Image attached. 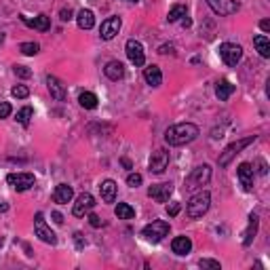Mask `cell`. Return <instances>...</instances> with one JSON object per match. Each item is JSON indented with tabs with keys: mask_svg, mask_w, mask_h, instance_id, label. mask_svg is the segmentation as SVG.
<instances>
[{
	"mask_svg": "<svg viewBox=\"0 0 270 270\" xmlns=\"http://www.w3.org/2000/svg\"><path fill=\"white\" fill-rule=\"evenodd\" d=\"M89 224H91L93 228H100V226H104L102 218H100V216H95V214H91V211H89Z\"/></svg>",
	"mask_w": 270,
	"mask_h": 270,
	"instance_id": "cell-38",
	"label": "cell"
},
{
	"mask_svg": "<svg viewBox=\"0 0 270 270\" xmlns=\"http://www.w3.org/2000/svg\"><path fill=\"white\" fill-rule=\"evenodd\" d=\"M209 180H211V167L209 165H201L197 169H192V173L186 178V190L201 188V186L209 184Z\"/></svg>",
	"mask_w": 270,
	"mask_h": 270,
	"instance_id": "cell-5",
	"label": "cell"
},
{
	"mask_svg": "<svg viewBox=\"0 0 270 270\" xmlns=\"http://www.w3.org/2000/svg\"><path fill=\"white\" fill-rule=\"evenodd\" d=\"M114 214H117L119 220H133L135 218V209L129 203H119L117 209H114Z\"/></svg>",
	"mask_w": 270,
	"mask_h": 270,
	"instance_id": "cell-28",
	"label": "cell"
},
{
	"mask_svg": "<svg viewBox=\"0 0 270 270\" xmlns=\"http://www.w3.org/2000/svg\"><path fill=\"white\" fill-rule=\"evenodd\" d=\"M199 266H201V268H209V270H220V268H222L220 262H216V260H201Z\"/></svg>",
	"mask_w": 270,
	"mask_h": 270,
	"instance_id": "cell-36",
	"label": "cell"
},
{
	"mask_svg": "<svg viewBox=\"0 0 270 270\" xmlns=\"http://www.w3.org/2000/svg\"><path fill=\"white\" fill-rule=\"evenodd\" d=\"M171 49H173V47H167V45H163L159 53H163V55H165V53H171Z\"/></svg>",
	"mask_w": 270,
	"mask_h": 270,
	"instance_id": "cell-45",
	"label": "cell"
},
{
	"mask_svg": "<svg viewBox=\"0 0 270 270\" xmlns=\"http://www.w3.org/2000/svg\"><path fill=\"white\" fill-rule=\"evenodd\" d=\"M256 233H258V216L252 214V216H249V226H247V230H245V239H243V245H245V247L252 245V241L256 239Z\"/></svg>",
	"mask_w": 270,
	"mask_h": 270,
	"instance_id": "cell-24",
	"label": "cell"
},
{
	"mask_svg": "<svg viewBox=\"0 0 270 270\" xmlns=\"http://www.w3.org/2000/svg\"><path fill=\"white\" fill-rule=\"evenodd\" d=\"M104 74L108 76L110 81H121L123 76H125V66H123L121 62H117V60H114V62H108L106 68H104Z\"/></svg>",
	"mask_w": 270,
	"mask_h": 270,
	"instance_id": "cell-21",
	"label": "cell"
},
{
	"mask_svg": "<svg viewBox=\"0 0 270 270\" xmlns=\"http://www.w3.org/2000/svg\"><path fill=\"white\" fill-rule=\"evenodd\" d=\"M79 104L85 110H95V108H98V95L91 93V91H85V93L79 95Z\"/></svg>",
	"mask_w": 270,
	"mask_h": 270,
	"instance_id": "cell-25",
	"label": "cell"
},
{
	"mask_svg": "<svg viewBox=\"0 0 270 270\" xmlns=\"http://www.w3.org/2000/svg\"><path fill=\"white\" fill-rule=\"evenodd\" d=\"M5 43V34H0V45H3Z\"/></svg>",
	"mask_w": 270,
	"mask_h": 270,
	"instance_id": "cell-47",
	"label": "cell"
},
{
	"mask_svg": "<svg viewBox=\"0 0 270 270\" xmlns=\"http://www.w3.org/2000/svg\"><path fill=\"white\" fill-rule=\"evenodd\" d=\"M123 165H125L127 169H131V163H129V159H123Z\"/></svg>",
	"mask_w": 270,
	"mask_h": 270,
	"instance_id": "cell-46",
	"label": "cell"
},
{
	"mask_svg": "<svg viewBox=\"0 0 270 270\" xmlns=\"http://www.w3.org/2000/svg\"><path fill=\"white\" fill-rule=\"evenodd\" d=\"M47 87H49V93H51V98H53V100H57V102H66L68 91H66V85H64L60 79H55V76H47Z\"/></svg>",
	"mask_w": 270,
	"mask_h": 270,
	"instance_id": "cell-16",
	"label": "cell"
},
{
	"mask_svg": "<svg viewBox=\"0 0 270 270\" xmlns=\"http://www.w3.org/2000/svg\"><path fill=\"white\" fill-rule=\"evenodd\" d=\"M11 95H13V98H17V100H26L28 95H30V89L26 85H17V87L11 89Z\"/></svg>",
	"mask_w": 270,
	"mask_h": 270,
	"instance_id": "cell-32",
	"label": "cell"
},
{
	"mask_svg": "<svg viewBox=\"0 0 270 270\" xmlns=\"http://www.w3.org/2000/svg\"><path fill=\"white\" fill-rule=\"evenodd\" d=\"M7 182H9V186H13L17 192H26V190H30V188L34 186L36 178L32 176V173H9Z\"/></svg>",
	"mask_w": 270,
	"mask_h": 270,
	"instance_id": "cell-9",
	"label": "cell"
},
{
	"mask_svg": "<svg viewBox=\"0 0 270 270\" xmlns=\"http://www.w3.org/2000/svg\"><path fill=\"white\" fill-rule=\"evenodd\" d=\"M100 195H102L104 203H114V199H117V182L104 180L102 186H100Z\"/></svg>",
	"mask_w": 270,
	"mask_h": 270,
	"instance_id": "cell-22",
	"label": "cell"
},
{
	"mask_svg": "<svg viewBox=\"0 0 270 270\" xmlns=\"http://www.w3.org/2000/svg\"><path fill=\"white\" fill-rule=\"evenodd\" d=\"M167 235H169V224L165 220H154L152 224L144 226V230H142V237L148 243H161Z\"/></svg>",
	"mask_w": 270,
	"mask_h": 270,
	"instance_id": "cell-3",
	"label": "cell"
},
{
	"mask_svg": "<svg viewBox=\"0 0 270 270\" xmlns=\"http://www.w3.org/2000/svg\"><path fill=\"white\" fill-rule=\"evenodd\" d=\"M186 15H188V9H186L184 5H173V7L169 9L167 19H169V24H176V22H180V19L186 17Z\"/></svg>",
	"mask_w": 270,
	"mask_h": 270,
	"instance_id": "cell-29",
	"label": "cell"
},
{
	"mask_svg": "<svg viewBox=\"0 0 270 270\" xmlns=\"http://www.w3.org/2000/svg\"><path fill=\"white\" fill-rule=\"evenodd\" d=\"M125 51H127V57H129V62L133 66H144L146 64V53H144V47L140 41H135V38H131V41H127L125 45Z\"/></svg>",
	"mask_w": 270,
	"mask_h": 270,
	"instance_id": "cell-8",
	"label": "cell"
},
{
	"mask_svg": "<svg viewBox=\"0 0 270 270\" xmlns=\"http://www.w3.org/2000/svg\"><path fill=\"white\" fill-rule=\"evenodd\" d=\"M22 22H24L26 26L34 28V30H41V32H47V30L51 28V19H49L47 15H38V17H34V19H28L26 15H22Z\"/></svg>",
	"mask_w": 270,
	"mask_h": 270,
	"instance_id": "cell-19",
	"label": "cell"
},
{
	"mask_svg": "<svg viewBox=\"0 0 270 270\" xmlns=\"http://www.w3.org/2000/svg\"><path fill=\"white\" fill-rule=\"evenodd\" d=\"M32 117H34V110H32L30 106H26V108H22V110L17 112V123H19V125H24V127H28Z\"/></svg>",
	"mask_w": 270,
	"mask_h": 270,
	"instance_id": "cell-30",
	"label": "cell"
},
{
	"mask_svg": "<svg viewBox=\"0 0 270 270\" xmlns=\"http://www.w3.org/2000/svg\"><path fill=\"white\" fill-rule=\"evenodd\" d=\"M256 140H258V135H249V138H243V140H239V142H235V144H230V146L220 154V159H218L220 167H228L230 161H233L243 148H247L249 144H254Z\"/></svg>",
	"mask_w": 270,
	"mask_h": 270,
	"instance_id": "cell-4",
	"label": "cell"
},
{
	"mask_svg": "<svg viewBox=\"0 0 270 270\" xmlns=\"http://www.w3.org/2000/svg\"><path fill=\"white\" fill-rule=\"evenodd\" d=\"M72 199H74V190H72V186H68V184H60V186L53 190V201H55L57 205H68Z\"/></svg>",
	"mask_w": 270,
	"mask_h": 270,
	"instance_id": "cell-17",
	"label": "cell"
},
{
	"mask_svg": "<svg viewBox=\"0 0 270 270\" xmlns=\"http://www.w3.org/2000/svg\"><path fill=\"white\" fill-rule=\"evenodd\" d=\"M93 207H95V199L89 195V192H83V195H79V199H76V203L72 207V214L76 218H85Z\"/></svg>",
	"mask_w": 270,
	"mask_h": 270,
	"instance_id": "cell-10",
	"label": "cell"
},
{
	"mask_svg": "<svg viewBox=\"0 0 270 270\" xmlns=\"http://www.w3.org/2000/svg\"><path fill=\"white\" fill-rule=\"evenodd\" d=\"M180 209H182L180 203H171V205H167V214H169L171 218H176V216L180 214Z\"/></svg>",
	"mask_w": 270,
	"mask_h": 270,
	"instance_id": "cell-37",
	"label": "cell"
},
{
	"mask_svg": "<svg viewBox=\"0 0 270 270\" xmlns=\"http://www.w3.org/2000/svg\"><path fill=\"white\" fill-rule=\"evenodd\" d=\"M260 28H262L264 32H268V30H270V22H268V19H262V22H260Z\"/></svg>",
	"mask_w": 270,
	"mask_h": 270,
	"instance_id": "cell-42",
	"label": "cell"
},
{
	"mask_svg": "<svg viewBox=\"0 0 270 270\" xmlns=\"http://www.w3.org/2000/svg\"><path fill=\"white\" fill-rule=\"evenodd\" d=\"M74 243H76V247H79V249L85 247V237H83V233H74Z\"/></svg>",
	"mask_w": 270,
	"mask_h": 270,
	"instance_id": "cell-39",
	"label": "cell"
},
{
	"mask_svg": "<svg viewBox=\"0 0 270 270\" xmlns=\"http://www.w3.org/2000/svg\"><path fill=\"white\" fill-rule=\"evenodd\" d=\"M220 57L226 66H237L243 60V49L235 43H222L220 45Z\"/></svg>",
	"mask_w": 270,
	"mask_h": 270,
	"instance_id": "cell-7",
	"label": "cell"
},
{
	"mask_svg": "<svg viewBox=\"0 0 270 270\" xmlns=\"http://www.w3.org/2000/svg\"><path fill=\"white\" fill-rule=\"evenodd\" d=\"M11 112H13V108L9 102H0V119H9Z\"/></svg>",
	"mask_w": 270,
	"mask_h": 270,
	"instance_id": "cell-35",
	"label": "cell"
},
{
	"mask_svg": "<svg viewBox=\"0 0 270 270\" xmlns=\"http://www.w3.org/2000/svg\"><path fill=\"white\" fill-rule=\"evenodd\" d=\"M127 184L131 188H138L142 184V176H140V173H129V176H127Z\"/></svg>",
	"mask_w": 270,
	"mask_h": 270,
	"instance_id": "cell-33",
	"label": "cell"
},
{
	"mask_svg": "<svg viewBox=\"0 0 270 270\" xmlns=\"http://www.w3.org/2000/svg\"><path fill=\"white\" fill-rule=\"evenodd\" d=\"M197 138H199V127L192 123H180L165 131V142L169 146H184V144L195 142Z\"/></svg>",
	"mask_w": 270,
	"mask_h": 270,
	"instance_id": "cell-1",
	"label": "cell"
},
{
	"mask_svg": "<svg viewBox=\"0 0 270 270\" xmlns=\"http://www.w3.org/2000/svg\"><path fill=\"white\" fill-rule=\"evenodd\" d=\"M260 173H262V176H266V163L264 161H260V169H258Z\"/></svg>",
	"mask_w": 270,
	"mask_h": 270,
	"instance_id": "cell-43",
	"label": "cell"
},
{
	"mask_svg": "<svg viewBox=\"0 0 270 270\" xmlns=\"http://www.w3.org/2000/svg\"><path fill=\"white\" fill-rule=\"evenodd\" d=\"M237 176H239V182L243 186L245 192H252L254 190V167L249 163H241L239 169H237Z\"/></svg>",
	"mask_w": 270,
	"mask_h": 270,
	"instance_id": "cell-15",
	"label": "cell"
},
{
	"mask_svg": "<svg viewBox=\"0 0 270 270\" xmlns=\"http://www.w3.org/2000/svg\"><path fill=\"white\" fill-rule=\"evenodd\" d=\"M9 209V205L5 203V201H0V214H5V211Z\"/></svg>",
	"mask_w": 270,
	"mask_h": 270,
	"instance_id": "cell-44",
	"label": "cell"
},
{
	"mask_svg": "<svg viewBox=\"0 0 270 270\" xmlns=\"http://www.w3.org/2000/svg\"><path fill=\"white\" fill-rule=\"evenodd\" d=\"M121 17H108L106 22H102V28H100V36L104 38V41H112L114 36H117L121 32Z\"/></svg>",
	"mask_w": 270,
	"mask_h": 270,
	"instance_id": "cell-12",
	"label": "cell"
},
{
	"mask_svg": "<svg viewBox=\"0 0 270 270\" xmlns=\"http://www.w3.org/2000/svg\"><path fill=\"white\" fill-rule=\"evenodd\" d=\"M167 167H169V152L167 150L152 152V157H150V171L157 173V176H161Z\"/></svg>",
	"mask_w": 270,
	"mask_h": 270,
	"instance_id": "cell-13",
	"label": "cell"
},
{
	"mask_svg": "<svg viewBox=\"0 0 270 270\" xmlns=\"http://www.w3.org/2000/svg\"><path fill=\"white\" fill-rule=\"evenodd\" d=\"M13 70H15V74L19 76V79H30V76H32V70L26 68V66H15Z\"/></svg>",
	"mask_w": 270,
	"mask_h": 270,
	"instance_id": "cell-34",
	"label": "cell"
},
{
	"mask_svg": "<svg viewBox=\"0 0 270 270\" xmlns=\"http://www.w3.org/2000/svg\"><path fill=\"white\" fill-rule=\"evenodd\" d=\"M144 81L150 85V87H159L163 83V72L159 66H148L144 68Z\"/></svg>",
	"mask_w": 270,
	"mask_h": 270,
	"instance_id": "cell-20",
	"label": "cell"
},
{
	"mask_svg": "<svg viewBox=\"0 0 270 270\" xmlns=\"http://www.w3.org/2000/svg\"><path fill=\"white\" fill-rule=\"evenodd\" d=\"M19 51H22L24 55H36L38 51H41V45L38 43H22L19 45Z\"/></svg>",
	"mask_w": 270,
	"mask_h": 270,
	"instance_id": "cell-31",
	"label": "cell"
},
{
	"mask_svg": "<svg viewBox=\"0 0 270 270\" xmlns=\"http://www.w3.org/2000/svg\"><path fill=\"white\" fill-rule=\"evenodd\" d=\"M127 3H140V0H127Z\"/></svg>",
	"mask_w": 270,
	"mask_h": 270,
	"instance_id": "cell-48",
	"label": "cell"
},
{
	"mask_svg": "<svg viewBox=\"0 0 270 270\" xmlns=\"http://www.w3.org/2000/svg\"><path fill=\"white\" fill-rule=\"evenodd\" d=\"M72 9H62V13H60V17H62V22H70L72 19Z\"/></svg>",
	"mask_w": 270,
	"mask_h": 270,
	"instance_id": "cell-40",
	"label": "cell"
},
{
	"mask_svg": "<svg viewBox=\"0 0 270 270\" xmlns=\"http://www.w3.org/2000/svg\"><path fill=\"white\" fill-rule=\"evenodd\" d=\"M34 233H36V237L41 239L43 243H47V245H55L57 243V237H55V233L47 226V222H45V216L38 211V214L34 216Z\"/></svg>",
	"mask_w": 270,
	"mask_h": 270,
	"instance_id": "cell-6",
	"label": "cell"
},
{
	"mask_svg": "<svg viewBox=\"0 0 270 270\" xmlns=\"http://www.w3.org/2000/svg\"><path fill=\"white\" fill-rule=\"evenodd\" d=\"M209 207H211V195H209V192H199V195H195L188 201L186 214H188V218L197 220V218H203L207 214Z\"/></svg>",
	"mask_w": 270,
	"mask_h": 270,
	"instance_id": "cell-2",
	"label": "cell"
},
{
	"mask_svg": "<svg viewBox=\"0 0 270 270\" xmlns=\"http://www.w3.org/2000/svg\"><path fill=\"white\" fill-rule=\"evenodd\" d=\"M76 24H79L81 30H91L95 26V15L91 9H83L79 11V15H76Z\"/></svg>",
	"mask_w": 270,
	"mask_h": 270,
	"instance_id": "cell-23",
	"label": "cell"
},
{
	"mask_svg": "<svg viewBox=\"0 0 270 270\" xmlns=\"http://www.w3.org/2000/svg\"><path fill=\"white\" fill-rule=\"evenodd\" d=\"M173 195V184L165 182V184H154L148 188V197L154 199L157 203H167L169 197Z\"/></svg>",
	"mask_w": 270,
	"mask_h": 270,
	"instance_id": "cell-11",
	"label": "cell"
},
{
	"mask_svg": "<svg viewBox=\"0 0 270 270\" xmlns=\"http://www.w3.org/2000/svg\"><path fill=\"white\" fill-rule=\"evenodd\" d=\"M233 93H235V85H230L228 81H220V83H218V87H216V95H218V100H220V102H226Z\"/></svg>",
	"mask_w": 270,
	"mask_h": 270,
	"instance_id": "cell-26",
	"label": "cell"
},
{
	"mask_svg": "<svg viewBox=\"0 0 270 270\" xmlns=\"http://www.w3.org/2000/svg\"><path fill=\"white\" fill-rule=\"evenodd\" d=\"M254 45H256V49H258V53L262 57H270V41H268V36H264V34L254 36Z\"/></svg>",
	"mask_w": 270,
	"mask_h": 270,
	"instance_id": "cell-27",
	"label": "cell"
},
{
	"mask_svg": "<svg viewBox=\"0 0 270 270\" xmlns=\"http://www.w3.org/2000/svg\"><path fill=\"white\" fill-rule=\"evenodd\" d=\"M53 220H55V224H64V216L60 211H53Z\"/></svg>",
	"mask_w": 270,
	"mask_h": 270,
	"instance_id": "cell-41",
	"label": "cell"
},
{
	"mask_svg": "<svg viewBox=\"0 0 270 270\" xmlns=\"http://www.w3.org/2000/svg\"><path fill=\"white\" fill-rule=\"evenodd\" d=\"M211 11L218 13V15H235L239 11V3L235 0H207Z\"/></svg>",
	"mask_w": 270,
	"mask_h": 270,
	"instance_id": "cell-14",
	"label": "cell"
},
{
	"mask_svg": "<svg viewBox=\"0 0 270 270\" xmlns=\"http://www.w3.org/2000/svg\"><path fill=\"white\" fill-rule=\"evenodd\" d=\"M171 249H173V254H178V256H188L192 249V241L186 235H180L171 241Z\"/></svg>",
	"mask_w": 270,
	"mask_h": 270,
	"instance_id": "cell-18",
	"label": "cell"
}]
</instances>
